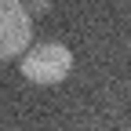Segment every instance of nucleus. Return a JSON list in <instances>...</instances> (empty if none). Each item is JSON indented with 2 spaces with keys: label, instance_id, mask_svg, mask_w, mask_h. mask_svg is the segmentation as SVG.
<instances>
[{
  "label": "nucleus",
  "instance_id": "nucleus-1",
  "mask_svg": "<svg viewBox=\"0 0 131 131\" xmlns=\"http://www.w3.org/2000/svg\"><path fill=\"white\" fill-rule=\"evenodd\" d=\"M22 77L37 88H55L62 84L66 77L73 73V51L58 40H47V44H37L22 55Z\"/></svg>",
  "mask_w": 131,
  "mask_h": 131
},
{
  "label": "nucleus",
  "instance_id": "nucleus-2",
  "mask_svg": "<svg viewBox=\"0 0 131 131\" xmlns=\"http://www.w3.org/2000/svg\"><path fill=\"white\" fill-rule=\"evenodd\" d=\"M33 40V15L22 0H0V62L22 58Z\"/></svg>",
  "mask_w": 131,
  "mask_h": 131
}]
</instances>
